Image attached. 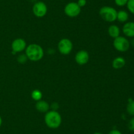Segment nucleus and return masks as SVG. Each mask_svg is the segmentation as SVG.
I'll use <instances>...</instances> for the list:
<instances>
[{"mask_svg":"<svg viewBox=\"0 0 134 134\" xmlns=\"http://www.w3.org/2000/svg\"><path fill=\"white\" fill-rule=\"evenodd\" d=\"M35 108L40 112H47L50 109V105L45 101L40 100L37 102L36 105H35Z\"/></svg>","mask_w":134,"mask_h":134,"instance_id":"nucleus-11","label":"nucleus"},{"mask_svg":"<svg viewBox=\"0 0 134 134\" xmlns=\"http://www.w3.org/2000/svg\"><path fill=\"white\" fill-rule=\"evenodd\" d=\"M128 0H115V3L117 6L124 7L126 5Z\"/></svg>","mask_w":134,"mask_h":134,"instance_id":"nucleus-18","label":"nucleus"},{"mask_svg":"<svg viewBox=\"0 0 134 134\" xmlns=\"http://www.w3.org/2000/svg\"><path fill=\"white\" fill-rule=\"evenodd\" d=\"M62 116L58 112L51 110L47 112L44 116V122L49 128H58L62 123Z\"/></svg>","mask_w":134,"mask_h":134,"instance_id":"nucleus-2","label":"nucleus"},{"mask_svg":"<svg viewBox=\"0 0 134 134\" xmlns=\"http://www.w3.org/2000/svg\"><path fill=\"white\" fill-rule=\"evenodd\" d=\"M108 134H122L121 131H119V130H116V129H114V130H111V131L109 132Z\"/></svg>","mask_w":134,"mask_h":134,"instance_id":"nucleus-23","label":"nucleus"},{"mask_svg":"<svg viewBox=\"0 0 134 134\" xmlns=\"http://www.w3.org/2000/svg\"><path fill=\"white\" fill-rule=\"evenodd\" d=\"M129 18V14L126 11L120 10L117 11V17L116 20L120 22H126Z\"/></svg>","mask_w":134,"mask_h":134,"instance_id":"nucleus-14","label":"nucleus"},{"mask_svg":"<svg viewBox=\"0 0 134 134\" xmlns=\"http://www.w3.org/2000/svg\"><path fill=\"white\" fill-rule=\"evenodd\" d=\"M26 43L25 40L22 38H17L14 39L11 45L12 50L14 53L23 51L26 48Z\"/></svg>","mask_w":134,"mask_h":134,"instance_id":"nucleus-8","label":"nucleus"},{"mask_svg":"<svg viewBox=\"0 0 134 134\" xmlns=\"http://www.w3.org/2000/svg\"><path fill=\"white\" fill-rule=\"evenodd\" d=\"M113 46L115 49L120 52H126L130 47V41L126 38L119 35L115 38L113 42Z\"/></svg>","mask_w":134,"mask_h":134,"instance_id":"nucleus-4","label":"nucleus"},{"mask_svg":"<svg viewBox=\"0 0 134 134\" xmlns=\"http://www.w3.org/2000/svg\"><path fill=\"white\" fill-rule=\"evenodd\" d=\"M77 4H78L79 6L80 7H85V5H86V3H87V1L86 0H78V1H77Z\"/></svg>","mask_w":134,"mask_h":134,"instance_id":"nucleus-21","label":"nucleus"},{"mask_svg":"<svg viewBox=\"0 0 134 134\" xmlns=\"http://www.w3.org/2000/svg\"><path fill=\"white\" fill-rule=\"evenodd\" d=\"M51 108H52V110H56L57 111V109H58L59 108V105L57 102H53V103L51 105Z\"/></svg>","mask_w":134,"mask_h":134,"instance_id":"nucleus-22","label":"nucleus"},{"mask_svg":"<svg viewBox=\"0 0 134 134\" xmlns=\"http://www.w3.org/2000/svg\"><path fill=\"white\" fill-rule=\"evenodd\" d=\"M27 59H27V57L26 56V54H24V55L22 54V55H20V56H18V61L20 63H22V64H23V63H25L27 61Z\"/></svg>","mask_w":134,"mask_h":134,"instance_id":"nucleus-19","label":"nucleus"},{"mask_svg":"<svg viewBox=\"0 0 134 134\" xmlns=\"http://www.w3.org/2000/svg\"><path fill=\"white\" fill-rule=\"evenodd\" d=\"M94 134H103V133H100V132H96V133H94Z\"/></svg>","mask_w":134,"mask_h":134,"instance_id":"nucleus-26","label":"nucleus"},{"mask_svg":"<svg viewBox=\"0 0 134 134\" xmlns=\"http://www.w3.org/2000/svg\"><path fill=\"white\" fill-rule=\"evenodd\" d=\"M26 55L31 61H38L43 57L44 51L39 45L32 43L26 47Z\"/></svg>","mask_w":134,"mask_h":134,"instance_id":"nucleus-1","label":"nucleus"},{"mask_svg":"<svg viewBox=\"0 0 134 134\" xmlns=\"http://www.w3.org/2000/svg\"><path fill=\"white\" fill-rule=\"evenodd\" d=\"M89 57V54L87 51L85 50H81L77 53L75 56V59L77 64L84 65L88 62Z\"/></svg>","mask_w":134,"mask_h":134,"instance_id":"nucleus-9","label":"nucleus"},{"mask_svg":"<svg viewBox=\"0 0 134 134\" xmlns=\"http://www.w3.org/2000/svg\"><path fill=\"white\" fill-rule=\"evenodd\" d=\"M42 97H43V95H42L41 91L38 90V89L34 90L31 93V97L35 101H40V100H41Z\"/></svg>","mask_w":134,"mask_h":134,"instance_id":"nucleus-16","label":"nucleus"},{"mask_svg":"<svg viewBox=\"0 0 134 134\" xmlns=\"http://www.w3.org/2000/svg\"><path fill=\"white\" fill-rule=\"evenodd\" d=\"M128 128L130 131H134V116L132 117L128 122Z\"/></svg>","mask_w":134,"mask_h":134,"instance_id":"nucleus-20","label":"nucleus"},{"mask_svg":"<svg viewBox=\"0 0 134 134\" xmlns=\"http://www.w3.org/2000/svg\"><path fill=\"white\" fill-rule=\"evenodd\" d=\"M33 13L34 15L39 18L44 17L47 13V6L43 1L36 2L33 6Z\"/></svg>","mask_w":134,"mask_h":134,"instance_id":"nucleus-7","label":"nucleus"},{"mask_svg":"<svg viewBox=\"0 0 134 134\" xmlns=\"http://www.w3.org/2000/svg\"><path fill=\"white\" fill-rule=\"evenodd\" d=\"M108 33L109 35L113 38H116L120 35V30L119 27L116 25L113 24L109 27L108 28Z\"/></svg>","mask_w":134,"mask_h":134,"instance_id":"nucleus-13","label":"nucleus"},{"mask_svg":"<svg viewBox=\"0 0 134 134\" xmlns=\"http://www.w3.org/2000/svg\"><path fill=\"white\" fill-rule=\"evenodd\" d=\"M126 6L130 13L134 14V0H128Z\"/></svg>","mask_w":134,"mask_h":134,"instance_id":"nucleus-17","label":"nucleus"},{"mask_svg":"<svg viewBox=\"0 0 134 134\" xmlns=\"http://www.w3.org/2000/svg\"><path fill=\"white\" fill-rule=\"evenodd\" d=\"M127 112L130 116H134V101L130 99L129 101V102L127 105L126 107Z\"/></svg>","mask_w":134,"mask_h":134,"instance_id":"nucleus-15","label":"nucleus"},{"mask_svg":"<svg viewBox=\"0 0 134 134\" xmlns=\"http://www.w3.org/2000/svg\"><path fill=\"white\" fill-rule=\"evenodd\" d=\"M130 45L134 47V38H132V39L130 42Z\"/></svg>","mask_w":134,"mask_h":134,"instance_id":"nucleus-24","label":"nucleus"},{"mask_svg":"<svg viewBox=\"0 0 134 134\" xmlns=\"http://www.w3.org/2000/svg\"><path fill=\"white\" fill-rule=\"evenodd\" d=\"M99 15L103 20L108 22H113L116 20L117 11L110 6L102 7L99 9Z\"/></svg>","mask_w":134,"mask_h":134,"instance_id":"nucleus-3","label":"nucleus"},{"mask_svg":"<svg viewBox=\"0 0 134 134\" xmlns=\"http://www.w3.org/2000/svg\"><path fill=\"white\" fill-rule=\"evenodd\" d=\"M81 8L76 2H70L67 4L64 8V13L69 17H76L81 13Z\"/></svg>","mask_w":134,"mask_h":134,"instance_id":"nucleus-5","label":"nucleus"},{"mask_svg":"<svg viewBox=\"0 0 134 134\" xmlns=\"http://www.w3.org/2000/svg\"><path fill=\"white\" fill-rule=\"evenodd\" d=\"M122 32L126 36L134 38V22H127L122 27Z\"/></svg>","mask_w":134,"mask_h":134,"instance_id":"nucleus-10","label":"nucleus"},{"mask_svg":"<svg viewBox=\"0 0 134 134\" xmlns=\"http://www.w3.org/2000/svg\"><path fill=\"white\" fill-rule=\"evenodd\" d=\"M58 48L60 53L62 55H68L73 49V43L70 39L64 38L59 42Z\"/></svg>","mask_w":134,"mask_h":134,"instance_id":"nucleus-6","label":"nucleus"},{"mask_svg":"<svg viewBox=\"0 0 134 134\" xmlns=\"http://www.w3.org/2000/svg\"><path fill=\"white\" fill-rule=\"evenodd\" d=\"M1 125H2V118H1V116H0V127L1 126Z\"/></svg>","mask_w":134,"mask_h":134,"instance_id":"nucleus-25","label":"nucleus"},{"mask_svg":"<svg viewBox=\"0 0 134 134\" xmlns=\"http://www.w3.org/2000/svg\"><path fill=\"white\" fill-rule=\"evenodd\" d=\"M126 64V60L122 56H117L112 62V66L115 69H120Z\"/></svg>","mask_w":134,"mask_h":134,"instance_id":"nucleus-12","label":"nucleus"}]
</instances>
